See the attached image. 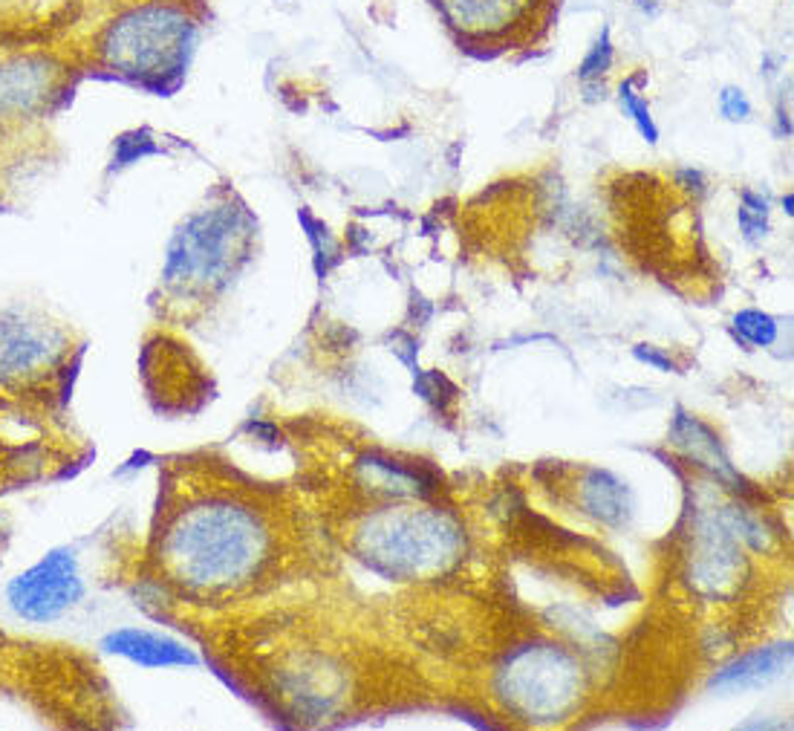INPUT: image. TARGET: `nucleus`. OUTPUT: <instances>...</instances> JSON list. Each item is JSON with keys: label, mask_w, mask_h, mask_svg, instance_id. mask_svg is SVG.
Returning a JSON list of instances; mask_svg holds the SVG:
<instances>
[{"label": "nucleus", "mask_w": 794, "mask_h": 731, "mask_svg": "<svg viewBox=\"0 0 794 731\" xmlns=\"http://www.w3.org/2000/svg\"><path fill=\"white\" fill-rule=\"evenodd\" d=\"M633 356L642 364H650V368L662 370V373H671V370H676L671 362V356H664L662 350L650 348V344H639V348H633Z\"/></svg>", "instance_id": "aec40b11"}, {"label": "nucleus", "mask_w": 794, "mask_h": 731, "mask_svg": "<svg viewBox=\"0 0 794 731\" xmlns=\"http://www.w3.org/2000/svg\"><path fill=\"white\" fill-rule=\"evenodd\" d=\"M355 471H359L361 483L368 485L370 492L384 494V498H428L436 489L428 471L413 469V465H404L382 454L361 457L355 463Z\"/></svg>", "instance_id": "f8f14e48"}, {"label": "nucleus", "mask_w": 794, "mask_h": 731, "mask_svg": "<svg viewBox=\"0 0 794 731\" xmlns=\"http://www.w3.org/2000/svg\"><path fill=\"white\" fill-rule=\"evenodd\" d=\"M249 226V214L231 203L191 214L168 243L162 281L180 292L220 287L252 234Z\"/></svg>", "instance_id": "20e7f679"}, {"label": "nucleus", "mask_w": 794, "mask_h": 731, "mask_svg": "<svg viewBox=\"0 0 794 731\" xmlns=\"http://www.w3.org/2000/svg\"><path fill=\"white\" fill-rule=\"evenodd\" d=\"M462 547L460 527L428 509H393L373 514L359 529V552L384 575H428L445 570Z\"/></svg>", "instance_id": "7ed1b4c3"}, {"label": "nucleus", "mask_w": 794, "mask_h": 731, "mask_svg": "<svg viewBox=\"0 0 794 731\" xmlns=\"http://www.w3.org/2000/svg\"><path fill=\"white\" fill-rule=\"evenodd\" d=\"M194 21L171 3L128 9L96 38V59L119 79L162 88L185 70Z\"/></svg>", "instance_id": "f03ea898"}, {"label": "nucleus", "mask_w": 794, "mask_h": 731, "mask_svg": "<svg viewBox=\"0 0 794 731\" xmlns=\"http://www.w3.org/2000/svg\"><path fill=\"white\" fill-rule=\"evenodd\" d=\"M84 595V579L79 572V558L72 550H52L36 564L14 575L7 587L12 610L27 622H52L64 615Z\"/></svg>", "instance_id": "423d86ee"}, {"label": "nucleus", "mask_w": 794, "mask_h": 731, "mask_svg": "<svg viewBox=\"0 0 794 731\" xmlns=\"http://www.w3.org/2000/svg\"><path fill=\"white\" fill-rule=\"evenodd\" d=\"M61 336L43 319L27 312L0 316V382L27 384L58 362Z\"/></svg>", "instance_id": "0eeeda50"}, {"label": "nucleus", "mask_w": 794, "mask_h": 731, "mask_svg": "<svg viewBox=\"0 0 794 731\" xmlns=\"http://www.w3.org/2000/svg\"><path fill=\"white\" fill-rule=\"evenodd\" d=\"M581 503H584V512L610 527L624 523L630 514L627 485L604 469L586 471L584 483H581Z\"/></svg>", "instance_id": "4468645a"}, {"label": "nucleus", "mask_w": 794, "mask_h": 731, "mask_svg": "<svg viewBox=\"0 0 794 731\" xmlns=\"http://www.w3.org/2000/svg\"><path fill=\"white\" fill-rule=\"evenodd\" d=\"M274 532L245 500L209 494L177 509L159 538V564L173 584L197 595L238 593L272 564Z\"/></svg>", "instance_id": "f257e3e1"}, {"label": "nucleus", "mask_w": 794, "mask_h": 731, "mask_svg": "<svg viewBox=\"0 0 794 731\" xmlns=\"http://www.w3.org/2000/svg\"><path fill=\"white\" fill-rule=\"evenodd\" d=\"M792 203H794V197H792V194H788V197H786V200H783V206H786V211H788V214H792Z\"/></svg>", "instance_id": "412c9836"}, {"label": "nucleus", "mask_w": 794, "mask_h": 731, "mask_svg": "<svg viewBox=\"0 0 794 731\" xmlns=\"http://www.w3.org/2000/svg\"><path fill=\"white\" fill-rule=\"evenodd\" d=\"M613 67V44H610V30L601 32V38L595 41V47L590 50L581 67H577V79L581 81H592L601 79Z\"/></svg>", "instance_id": "a211bd4d"}, {"label": "nucleus", "mask_w": 794, "mask_h": 731, "mask_svg": "<svg viewBox=\"0 0 794 731\" xmlns=\"http://www.w3.org/2000/svg\"><path fill=\"white\" fill-rule=\"evenodd\" d=\"M104 648L110 653L130 659L142 668H177V665H197V657L188 651L185 644L177 642L162 633H151V630L122 628L110 633L104 639Z\"/></svg>", "instance_id": "9b49d317"}, {"label": "nucleus", "mask_w": 794, "mask_h": 731, "mask_svg": "<svg viewBox=\"0 0 794 731\" xmlns=\"http://www.w3.org/2000/svg\"><path fill=\"white\" fill-rule=\"evenodd\" d=\"M736 220H740V232L748 243L765 240V234H768V203H765V197L743 191V203L736 211Z\"/></svg>", "instance_id": "2eb2a0df"}, {"label": "nucleus", "mask_w": 794, "mask_h": 731, "mask_svg": "<svg viewBox=\"0 0 794 731\" xmlns=\"http://www.w3.org/2000/svg\"><path fill=\"white\" fill-rule=\"evenodd\" d=\"M584 673L557 644H526L497 671V694L529 723H555L581 697Z\"/></svg>", "instance_id": "39448f33"}, {"label": "nucleus", "mask_w": 794, "mask_h": 731, "mask_svg": "<svg viewBox=\"0 0 794 731\" xmlns=\"http://www.w3.org/2000/svg\"><path fill=\"white\" fill-rule=\"evenodd\" d=\"M736 333L743 336L745 341L757 344V348H768L777 341V321L774 316L763 310H743L734 316Z\"/></svg>", "instance_id": "dca6fc26"}, {"label": "nucleus", "mask_w": 794, "mask_h": 731, "mask_svg": "<svg viewBox=\"0 0 794 731\" xmlns=\"http://www.w3.org/2000/svg\"><path fill=\"white\" fill-rule=\"evenodd\" d=\"M549 0H442L448 21L474 41H509L537 21Z\"/></svg>", "instance_id": "6e6552de"}, {"label": "nucleus", "mask_w": 794, "mask_h": 731, "mask_svg": "<svg viewBox=\"0 0 794 731\" xmlns=\"http://www.w3.org/2000/svg\"><path fill=\"white\" fill-rule=\"evenodd\" d=\"M788 665H792V644L788 642L757 648V651L745 653V657L734 659L731 665L722 668L711 680V688H716V691H748V688H760L765 682L777 680Z\"/></svg>", "instance_id": "ddd939ff"}, {"label": "nucleus", "mask_w": 794, "mask_h": 731, "mask_svg": "<svg viewBox=\"0 0 794 731\" xmlns=\"http://www.w3.org/2000/svg\"><path fill=\"white\" fill-rule=\"evenodd\" d=\"M619 99H621V108H624V113H627V117L633 119L635 128H639V133L647 139L650 146H656L659 128H656V122H653V117H650L647 102H644L642 96H639V90H635V81H624V84H621Z\"/></svg>", "instance_id": "f3484780"}, {"label": "nucleus", "mask_w": 794, "mask_h": 731, "mask_svg": "<svg viewBox=\"0 0 794 731\" xmlns=\"http://www.w3.org/2000/svg\"><path fill=\"white\" fill-rule=\"evenodd\" d=\"M736 527L728 518L722 521H705L700 527V541L693 547L691 581L696 590L707 595H722L731 590L740 572V543H736Z\"/></svg>", "instance_id": "1a4fd4ad"}, {"label": "nucleus", "mask_w": 794, "mask_h": 731, "mask_svg": "<svg viewBox=\"0 0 794 731\" xmlns=\"http://www.w3.org/2000/svg\"><path fill=\"white\" fill-rule=\"evenodd\" d=\"M671 442L687 460H693V463L705 469L707 474H714L720 483L731 485V489H743V478H740L734 465H731L720 437L702 420H696V417H691V413L685 411H676V420H673L671 425Z\"/></svg>", "instance_id": "9d476101"}, {"label": "nucleus", "mask_w": 794, "mask_h": 731, "mask_svg": "<svg viewBox=\"0 0 794 731\" xmlns=\"http://www.w3.org/2000/svg\"><path fill=\"white\" fill-rule=\"evenodd\" d=\"M720 110L722 117L731 119V122H745L751 117V104L745 99V93L740 88H725L720 93Z\"/></svg>", "instance_id": "6ab92c4d"}]
</instances>
